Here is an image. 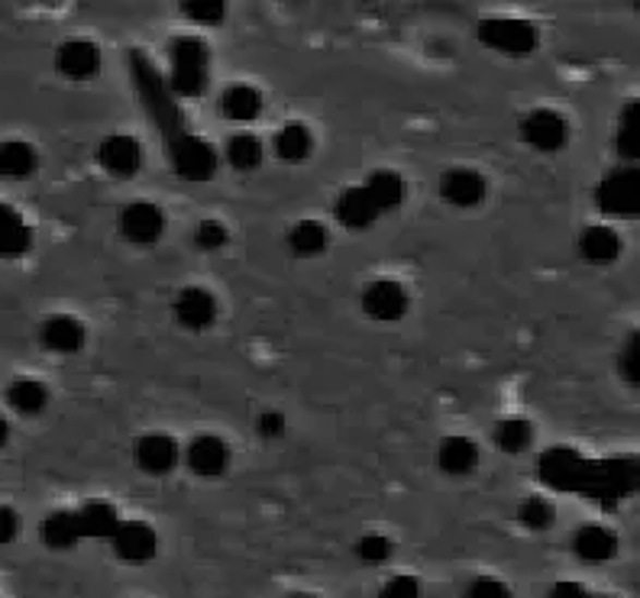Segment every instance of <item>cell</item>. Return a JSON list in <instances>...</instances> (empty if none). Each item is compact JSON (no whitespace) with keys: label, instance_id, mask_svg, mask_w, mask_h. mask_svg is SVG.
<instances>
[{"label":"cell","instance_id":"cell-1","mask_svg":"<svg viewBox=\"0 0 640 598\" xmlns=\"http://www.w3.org/2000/svg\"><path fill=\"white\" fill-rule=\"evenodd\" d=\"M130 75L143 97V107L149 110V117L156 120V127L166 136L172 169L188 181H210L217 175V153L210 150L207 140H201L197 133H191L184 127L179 100L166 87V79L153 69V62L143 52H130Z\"/></svg>","mask_w":640,"mask_h":598},{"label":"cell","instance_id":"cell-2","mask_svg":"<svg viewBox=\"0 0 640 598\" xmlns=\"http://www.w3.org/2000/svg\"><path fill=\"white\" fill-rule=\"evenodd\" d=\"M638 482V456H608V459L589 463V473H585V482H582L579 495L608 509V505H618L628 495H635Z\"/></svg>","mask_w":640,"mask_h":598},{"label":"cell","instance_id":"cell-3","mask_svg":"<svg viewBox=\"0 0 640 598\" xmlns=\"http://www.w3.org/2000/svg\"><path fill=\"white\" fill-rule=\"evenodd\" d=\"M210 72V52L204 39L197 36H179L169 49V82L166 87L172 97H201L207 87Z\"/></svg>","mask_w":640,"mask_h":598},{"label":"cell","instance_id":"cell-4","mask_svg":"<svg viewBox=\"0 0 640 598\" xmlns=\"http://www.w3.org/2000/svg\"><path fill=\"white\" fill-rule=\"evenodd\" d=\"M475 36L482 46H488L502 56H515V59L531 56L541 43L538 26L521 16H485V20H479Z\"/></svg>","mask_w":640,"mask_h":598},{"label":"cell","instance_id":"cell-5","mask_svg":"<svg viewBox=\"0 0 640 598\" xmlns=\"http://www.w3.org/2000/svg\"><path fill=\"white\" fill-rule=\"evenodd\" d=\"M595 204L608 217H638L640 214V169H612L595 188Z\"/></svg>","mask_w":640,"mask_h":598},{"label":"cell","instance_id":"cell-6","mask_svg":"<svg viewBox=\"0 0 640 598\" xmlns=\"http://www.w3.org/2000/svg\"><path fill=\"white\" fill-rule=\"evenodd\" d=\"M589 463L592 459H585L572 446H550L538 459V479L550 489H556V492H576L579 495V489L585 482V473H589Z\"/></svg>","mask_w":640,"mask_h":598},{"label":"cell","instance_id":"cell-7","mask_svg":"<svg viewBox=\"0 0 640 598\" xmlns=\"http://www.w3.org/2000/svg\"><path fill=\"white\" fill-rule=\"evenodd\" d=\"M521 140L538 150V153H559L569 143V123L563 113L550 110V107H538L531 113L521 117Z\"/></svg>","mask_w":640,"mask_h":598},{"label":"cell","instance_id":"cell-8","mask_svg":"<svg viewBox=\"0 0 640 598\" xmlns=\"http://www.w3.org/2000/svg\"><path fill=\"white\" fill-rule=\"evenodd\" d=\"M360 304H363L366 318H372V321L395 324V321H401L408 314L411 298H408V291H404L401 282H395V278H375V282H369L366 288H363Z\"/></svg>","mask_w":640,"mask_h":598},{"label":"cell","instance_id":"cell-9","mask_svg":"<svg viewBox=\"0 0 640 598\" xmlns=\"http://www.w3.org/2000/svg\"><path fill=\"white\" fill-rule=\"evenodd\" d=\"M110 547H113V557L120 563L143 566V563H149L156 557L159 537H156V530L146 521H120L117 530L110 534Z\"/></svg>","mask_w":640,"mask_h":598},{"label":"cell","instance_id":"cell-10","mask_svg":"<svg viewBox=\"0 0 640 598\" xmlns=\"http://www.w3.org/2000/svg\"><path fill=\"white\" fill-rule=\"evenodd\" d=\"M120 234L136 247H153L166 234V214L153 201H133L120 211Z\"/></svg>","mask_w":640,"mask_h":598},{"label":"cell","instance_id":"cell-11","mask_svg":"<svg viewBox=\"0 0 640 598\" xmlns=\"http://www.w3.org/2000/svg\"><path fill=\"white\" fill-rule=\"evenodd\" d=\"M184 463L194 476L201 479H217L227 473L230 466V446L224 436L217 433H197L188 446H184Z\"/></svg>","mask_w":640,"mask_h":598},{"label":"cell","instance_id":"cell-12","mask_svg":"<svg viewBox=\"0 0 640 598\" xmlns=\"http://www.w3.org/2000/svg\"><path fill=\"white\" fill-rule=\"evenodd\" d=\"M133 459L146 476H169L179 466V443L169 433H143L133 443Z\"/></svg>","mask_w":640,"mask_h":598},{"label":"cell","instance_id":"cell-13","mask_svg":"<svg viewBox=\"0 0 640 598\" xmlns=\"http://www.w3.org/2000/svg\"><path fill=\"white\" fill-rule=\"evenodd\" d=\"M97 163L113 178H133L136 171L143 169V146H140L136 136L113 133L97 146Z\"/></svg>","mask_w":640,"mask_h":598},{"label":"cell","instance_id":"cell-14","mask_svg":"<svg viewBox=\"0 0 640 598\" xmlns=\"http://www.w3.org/2000/svg\"><path fill=\"white\" fill-rule=\"evenodd\" d=\"M172 311L184 331H207L217 321V298L201 285H188L179 291Z\"/></svg>","mask_w":640,"mask_h":598},{"label":"cell","instance_id":"cell-15","mask_svg":"<svg viewBox=\"0 0 640 598\" xmlns=\"http://www.w3.org/2000/svg\"><path fill=\"white\" fill-rule=\"evenodd\" d=\"M56 69L69 82H88L100 69V49L92 39H69L56 52Z\"/></svg>","mask_w":640,"mask_h":598},{"label":"cell","instance_id":"cell-16","mask_svg":"<svg viewBox=\"0 0 640 598\" xmlns=\"http://www.w3.org/2000/svg\"><path fill=\"white\" fill-rule=\"evenodd\" d=\"M488 194V181L475 169H447L440 175V198L454 207H479Z\"/></svg>","mask_w":640,"mask_h":598},{"label":"cell","instance_id":"cell-17","mask_svg":"<svg viewBox=\"0 0 640 598\" xmlns=\"http://www.w3.org/2000/svg\"><path fill=\"white\" fill-rule=\"evenodd\" d=\"M572 553L592 566L608 563L618 553V537L605 524H582L572 537Z\"/></svg>","mask_w":640,"mask_h":598},{"label":"cell","instance_id":"cell-18","mask_svg":"<svg viewBox=\"0 0 640 598\" xmlns=\"http://www.w3.org/2000/svg\"><path fill=\"white\" fill-rule=\"evenodd\" d=\"M85 324L79 318H69V314H56L49 321H43L39 327V343L49 349V352H62V356H72L85 346Z\"/></svg>","mask_w":640,"mask_h":598},{"label":"cell","instance_id":"cell-19","mask_svg":"<svg viewBox=\"0 0 640 598\" xmlns=\"http://www.w3.org/2000/svg\"><path fill=\"white\" fill-rule=\"evenodd\" d=\"M621 250H625V240L618 237V230H612L605 224L585 227L579 234V256L585 259L589 265H612L615 259L621 256Z\"/></svg>","mask_w":640,"mask_h":598},{"label":"cell","instance_id":"cell-20","mask_svg":"<svg viewBox=\"0 0 640 598\" xmlns=\"http://www.w3.org/2000/svg\"><path fill=\"white\" fill-rule=\"evenodd\" d=\"M378 217L382 214L372 204V198H369L363 184H353V188H343L340 191V198H337V220L347 230H369Z\"/></svg>","mask_w":640,"mask_h":598},{"label":"cell","instance_id":"cell-21","mask_svg":"<svg viewBox=\"0 0 640 598\" xmlns=\"http://www.w3.org/2000/svg\"><path fill=\"white\" fill-rule=\"evenodd\" d=\"M437 466L447 476H469L479 466V446L462 433L444 436L440 446H437Z\"/></svg>","mask_w":640,"mask_h":598},{"label":"cell","instance_id":"cell-22","mask_svg":"<svg viewBox=\"0 0 640 598\" xmlns=\"http://www.w3.org/2000/svg\"><path fill=\"white\" fill-rule=\"evenodd\" d=\"M39 169V156L26 140H3L0 143V178L3 181H26Z\"/></svg>","mask_w":640,"mask_h":598},{"label":"cell","instance_id":"cell-23","mask_svg":"<svg viewBox=\"0 0 640 598\" xmlns=\"http://www.w3.org/2000/svg\"><path fill=\"white\" fill-rule=\"evenodd\" d=\"M29 250H33V230L10 204H0V256L20 259Z\"/></svg>","mask_w":640,"mask_h":598},{"label":"cell","instance_id":"cell-24","mask_svg":"<svg viewBox=\"0 0 640 598\" xmlns=\"http://www.w3.org/2000/svg\"><path fill=\"white\" fill-rule=\"evenodd\" d=\"M220 113L233 123H250L263 113V94L253 85H230L220 94Z\"/></svg>","mask_w":640,"mask_h":598},{"label":"cell","instance_id":"cell-25","mask_svg":"<svg viewBox=\"0 0 640 598\" xmlns=\"http://www.w3.org/2000/svg\"><path fill=\"white\" fill-rule=\"evenodd\" d=\"M7 405L23 418H36L49 405V388L39 379H29V375L13 379L10 388H7Z\"/></svg>","mask_w":640,"mask_h":598},{"label":"cell","instance_id":"cell-26","mask_svg":"<svg viewBox=\"0 0 640 598\" xmlns=\"http://www.w3.org/2000/svg\"><path fill=\"white\" fill-rule=\"evenodd\" d=\"M39 537L49 550H72L82 543V527L75 512H52L39 524Z\"/></svg>","mask_w":640,"mask_h":598},{"label":"cell","instance_id":"cell-27","mask_svg":"<svg viewBox=\"0 0 640 598\" xmlns=\"http://www.w3.org/2000/svg\"><path fill=\"white\" fill-rule=\"evenodd\" d=\"M363 188H366V194L372 198V204L378 207V214L395 211V207H401V201H404V178L391 169L372 171Z\"/></svg>","mask_w":640,"mask_h":598},{"label":"cell","instance_id":"cell-28","mask_svg":"<svg viewBox=\"0 0 640 598\" xmlns=\"http://www.w3.org/2000/svg\"><path fill=\"white\" fill-rule=\"evenodd\" d=\"M79 527H82V540H110V534L120 524V514L110 502H88L79 509Z\"/></svg>","mask_w":640,"mask_h":598},{"label":"cell","instance_id":"cell-29","mask_svg":"<svg viewBox=\"0 0 640 598\" xmlns=\"http://www.w3.org/2000/svg\"><path fill=\"white\" fill-rule=\"evenodd\" d=\"M314 153V133L304 123H285L275 133V156L281 163H304Z\"/></svg>","mask_w":640,"mask_h":598},{"label":"cell","instance_id":"cell-30","mask_svg":"<svg viewBox=\"0 0 640 598\" xmlns=\"http://www.w3.org/2000/svg\"><path fill=\"white\" fill-rule=\"evenodd\" d=\"M327 243H330V234L321 220H298L288 234V250L301 259L321 256Z\"/></svg>","mask_w":640,"mask_h":598},{"label":"cell","instance_id":"cell-31","mask_svg":"<svg viewBox=\"0 0 640 598\" xmlns=\"http://www.w3.org/2000/svg\"><path fill=\"white\" fill-rule=\"evenodd\" d=\"M495 443H498L502 453L518 456V453H524L534 443V424L528 418H515V415L511 418H502L495 424Z\"/></svg>","mask_w":640,"mask_h":598},{"label":"cell","instance_id":"cell-32","mask_svg":"<svg viewBox=\"0 0 640 598\" xmlns=\"http://www.w3.org/2000/svg\"><path fill=\"white\" fill-rule=\"evenodd\" d=\"M615 150H618V153H621L631 166H638V156H640V104L638 100L625 104V110H621V117H618Z\"/></svg>","mask_w":640,"mask_h":598},{"label":"cell","instance_id":"cell-33","mask_svg":"<svg viewBox=\"0 0 640 598\" xmlns=\"http://www.w3.org/2000/svg\"><path fill=\"white\" fill-rule=\"evenodd\" d=\"M227 163L237 171H253L263 166V140L253 133H233L227 140Z\"/></svg>","mask_w":640,"mask_h":598},{"label":"cell","instance_id":"cell-34","mask_svg":"<svg viewBox=\"0 0 640 598\" xmlns=\"http://www.w3.org/2000/svg\"><path fill=\"white\" fill-rule=\"evenodd\" d=\"M518 521H521L528 530H550L553 521H556V509H553V502L544 499V495H531V499L521 502Z\"/></svg>","mask_w":640,"mask_h":598},{"label":"cell","instance_id":"cell-35","mask_svg":"<svg viewBox=\"0 0 640 598\" xmlns=\"http://www.w3.org/2000/svg\"><path fill=\"white\" fill-rule=\"evenodd\" d=\"M391 553H395V543H391V537H385V534H366V537H360V543H357V557H360L366 566H382V563H388Z\"/></svg>","mask_w":640,"mask_h":598},{"label":"cell","instance_id":"cell-36","mask_svg":"<svg viewBox=\"0 0 640 598\" xmlns=\"http://www.w3.org/2000/svg\"><path fill=\"white\" fill-rule=\"evenodd\" d=\"M182 10L184 16L197 26H220L224 13H227V7L220 0H188Z\"/></svg>","mask_w":640,"mask_h":598},{"label":"cell","instance_id":"cell-37","mask_svg":"<svg viewBox=\"0 0 640 598\" xmlns=\"http://www.w3.org/2000/svg\"><path fill=\"white\" fill-rule=\"evenodd\" d=\"M194 243L204 253H217V250H224L230 243V234H227V227L220 220H201L197 230H194Z\"/></svg>","mask_w":640,"mask_h":598},{"label":"cell","instance_id":"cell-38","mask_svg":"<svg viewBox=\"0 0 640 598\" xmlns=\"http://www.w3.org/2000/svg\"><path fill=\"white\" fill-rule=\"evenodd\" d=\"M618 369H621L625 382H628L631 388H638L640 385V334H631V337H628L625 349H621V356H618Z\"/></svg>","mask_w":640,"mask_h":598},{"label":"cell","instance_id":"cell-39","mask_svg":"<svg viewBox=\"0 0 640 598\" xmlns=\"http://www.w3.org/2000/svg\"><path fill=\"white\" fill-rule=\"evenodd\" d=\"M466 598H515L508 583L495 579V576H475L469 586H466Z\"/></svg>","mask_w":640,"mask_h":598},{"label":"cell","instance_id":"cell-40","mask_svg":"<svg viewBox=\"0 0 640 598\" xmlns=\"http://www.w3.org/2000/svg\"><path fill=\"white\" fill-rule=\"evenodd\" d=\"M375 598H421V583L414 576H391Z\"/></svg>","mask_w":640,"mask_h":598},{"label":"cell","instance_id":"cell-41","mask_svg":"<svg viewBox=\"0 0 640 598\" xmlns=\"http://www.w3.org/2000/svg\"><path fill=\"white\" fill-rule=\"evenodd\" d=\"M256 428H259V433L266 440H278L285 433V418H281V411H263L259 421H256Z\"/></svg>","mask_w":640,"mask_h":598},{"label":"cell","instance_id":"cell-42","mask_svg":"<svg viewBox=\"0 0 640 598\" xmlns=\"http://www.w3.org/2000/svg\"><path fill=\"white\" fill-rule=\"evenodd\" d=\"M16 530H20V517H16V512L7 509V505H0V547L10 543V540L16 537Z\"/></svg>","mask_w":640,"mask_h":598},{"label":"cell","instance_id":"cell-43","mask_svg":"<svg viewBox=\"0 0 640 598\" xmlns=\"http://www.w3.org/2000/svg\"><path fill=\"white\" fill-rule=\"evenodd\" d=\"M585 596H589V589H585L582 583H572V579H569V583L563 579V583H556V586L550 589V598H585Z\"/></svg>","mask_w":640,"mask_h":598},{"label":"cell","instance_id":"cell-44","mask_svg":"<svg viewBox=\"0 0 640 598\" xmlns=\"http://www.w3.org/2000/svg\"><path fill=\"white\" fill-rule=\"evenodd\" d=\"M7 436H10V428H7V421L0 418V446L7 443Z\"/></svg>","mask_w":640,"mask_h":598},{"label":"cell","instance_id":"cell-45","mask_svg":"<svg viewBox=\"0 0 640 598\" xmlns=\"http://www.w3.org/2000/svg\"><path fill=\"white\" fill-rule=\"evenodd\" d=\"M291 598H317V596H311V593H298V596H291Z\"/></svg>","mask_w":640,"mask_h":598},{"label":"cell","instance_id":"cell-46","mask_svg":"<svg viewBox=\"0 0 640 598\" xmlns=\"http://www.w3.org/2000/svg\"><path fill=\"white\" fill-rule=\"evenodd\" d=\"M585 598H615V596H592V593H589V596Z\"/></svg>","mask_w":640,"mask_h":598}]
</instances>
